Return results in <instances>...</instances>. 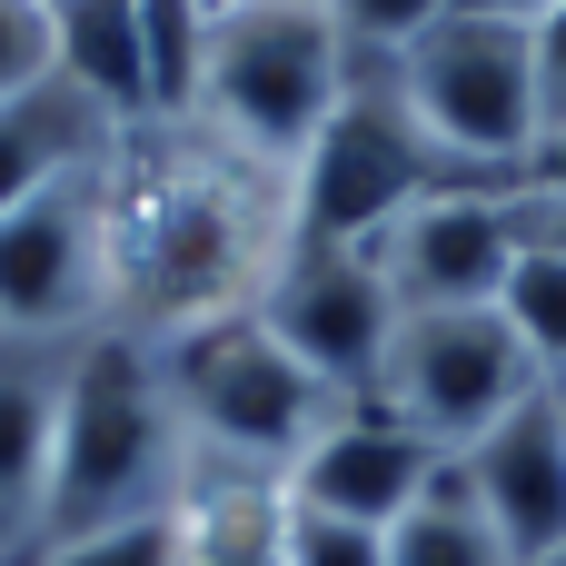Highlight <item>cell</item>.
Returning <instances> with one entry per match:
<instances>
[{
  "mask_svg": "<svg viewBox=\"0 0 566 566\" xmlns=\"http://www.w3.org/2000/svg\"><path fill=\"white\" fill-rule=\"evenodd\" d=\"M507 199H517V239L547 249V259H566V189L557 179H517Z\"/></svg>",
  "mask_w": 566,
  "mask_h": 566,
  "instance_id": "cell-25",
  "label": "cell"
},
{
  "mask_svg": "<svg viewBox=\"0 0 566 566\" xmlns=\"http://www.w3.org/2000/svg\"><path fill=\"white\" fill-rule=\"evenodd\" d=\"M458 10H468V20H517V30H537L557 0H458Z\"/></svg>",
  "mask_w": 566,
  "mask_h": 566,
  "instance_id": "cell-26",
  "label": "cell"
},
{
  "mask_svg": "<svg viewBox=\"0 0 566 566\" xmlns=\"http://www.w3.org/2000/svg\"><path fill=\"white\" fill-rule=\"evenodd\" d=\"M537 566H566V547H547V557H537Z\"/></svg>",
  "mask_w": 566,
  "mask_h": 566,
  "instance_id": "cell-29",
  "label": "cell"
},
{
  "mask_svg": "<svg viewBox=\"0 0 566 566\" xmlns=\"http://www.w3.org/2000/svg\"><path fill=\"white\" fill-rule=\"evenodd\" d=\"M179 566H298L289 557V488L189 478V497H179Z\"/></svg>",
  "mask_w": 566,
  "mask_h": 566,
  "instance_id": "cell-16",
  "label": "cell"
},
{
  "mask_svg": "<svg viewBox=\"0 0 566 566\" xmlns=\"http://www.w3.org/2000/svg\"><path fill=\"white\" fill-rule=\"evenodd\" d=\"M438 468H448V448L408 438V428L378 418V408H348V418L289 468V507L348 517V527H398V517L438 488Z\"/></svg>",
  "mask_w": 566,
  "mask_h": 566,
  "instance_id": "cell-11",
  "label": "cell"
},
{
  "mask_svg": "<svg viewBox=\"0 0 566 566\" xmlns=\"http://www.w3.org/2000/svg\"><path fill=\"white\" fill-rule=\"evenodd\" d=\"M209 10H229V0H209Z\"/></svg>",
  "mask_w": 566,
  "mask_h": 566,
  "instance_id": "cell-31",
  "label": "cell"
},
{
  "mask_svg": "<svg viewBox=\"0 0 566 566\" xmlns=\"http://www.w3.org/2000/svg\"><path fill=\"white\" fill-rule=\"evenodd\" d=\"M527 239H517V199L507 189H448V199H418L408 219H388L368 239V269L388 279L398 318L408 308H497L507 279H517Z\"/></svg>",
  "mask_w": 566,
  "mask_h": 566,
  "instance_id": "cell-10",
  "label": "cell"
},
{
  "mask_svg": "<svg viewBox=\"0 0 566 566\" xmlns=\"http://www.w3.org/2000/svg\"><path fill=\"white\" fill-rule=\"evenodd\" d=\"M0 566H50V547H20V557H0Z\"/></svg>",
  "mask_w": 566,
  "mask_h": 566,
  "instance_id": "cell-28",
  "label": "cell"
},
{
  "mask_svg": "<svg viewBox=\"0 0 566 566\" xmlns=\"http://www.w3.org/2000/svg\"><path fill=\"white\" fill-rule=\"evenodd\" d=\"M139 10V50H149V99L159 119H189L199 99V60H209V0H129Z\"/></svg>",
  "mask_w": 566,
  "mask_h": 566,
  "instance_id": "cell-18",
  "label": "cell"
},
{
  "mask_svg": "<svg viewBox=\"0 0 566 566\" xmlns=\"http://www.w3.org/2000/svg\"><path fill=\"white\" fill-rule=\"evenodd\" d=\"M109 149H119V119H109L90 90H70L60 70H50L40 90H10V99H0V219L30 209L40 189L99 169Z\"/></svg>",
  "mask_w": 566,
  "mask_h": 566,
  "instance_id": "cell-14",
  "label": "cell"
},
{
  "mask_svg": "<svg viewBox=\"0 0 566 566\" xmlns=\"http://www.w3.org/2000/svg\"><path fill=\"white\" fill-rule=\"evenodd\" d=\"M308 378H328L348 408L378 388V358H388V328H398V298L388 279L368 269V249H308L289 239V259L269 269L259 308H249Z\"/></svg>",
  "mask_w": 566,
  "mask_h": 566,
  "instance_id": "cell-9",
  "label": "cell"
},
{
  "mask_svg": "<svg viewBox=\"0 0 566 566\" xmlns=\"http://www.w3.org/2000/svg\"><path fill=\"white\" fill-rule=\"evenodd\" d=\"M289 259V179L189 119H139L109 149V328L189 338L259 308Z\"/></svg>",
  "mask_w": 566,
  "mask_h": 566,
  "instance_id": "cell-1",
  "label": "cell"
},
{
  "mask_svg": "<svg viewBox=\"0 0 566 566\" xmlns=\"http://www.w3.org/2000/svg\"><path fill=\"white\" fill-rule=\"evenodd\" d=\"M547 388V368L527 358V338L507 328V308H408L388 328V358H378V388L358 408L398 418L408 438L428 448H478L507 408H527Z\"/></svg>",
  "mask_w": 566,
  "mask_h": 566,
  "instance_id": "cell-7",
  "label": "cell"
},
{
  "mask_svg": "<svg viewBox=\"0 0 566 566\" xmlns=\"http://www.w3.org/2000/svg\"><path fill=\"white\" fill-rule=\"evenodd\" d=\"M448 189H488V179H468V169L418 129L398 70L378 60V70L348 80L338 119H328L318 149L298 159V179H289V239H308V249H368L388 219H408L418 199H448Z\"/></svg>",
  "mask_w": 566,
  "mask_h": 566,
  "instance_id": "cell-5",
  "label": "cell"
},
{
  "mask_svg": "<svg viewBox=\"0 0 566 566\" xmlns=\"http://www.w3.org/2000/svg\"><path fill=\"white\" fill-rule=\"evenodd\" d=\"M458 468H468L478 507L497 517V537L517 547V566L566 547V408H557V388L507 408L478 448H458Z\"/></svg>",
  "mask_w": 566,
  "mask_h": 566,
  "instance_id": "cell-12",
  "label": "cell"
},
{
  "mask_svg": "<svg viewBox=\"0 0 566 566\" xmlns=\"http://www.w3.org/2000/svg\"><path fill=\"white\" fill-rule=\"evenodd\" d=\"M80 338H0V557L50 547V448Z\"/></svg>",
  "mask_w": 566,
  "mask_h": 566,
  "instance_id": "cell-13",
  "label": "cell"
},
{
  "mask_svg": "<svg viewBox=\"0 0 566 566\" xmlns=\"http://www.w3.org/2000/svg\"><path fill=\"white\" fill-rule=\"evenodd\" d=\"M318 10H328V30L348 40V60H358V70H378V60L418 50L458 0H318Z\"/></svg>",
  "mask_w": 566,
  "mask_h": 566,
  "instance_id": "cell-19",
  "label": "cell"
},
{
  "mask_svg": "<svg viewBox=\"0 0 566 566\" xmlns=\"http://www.w3.org/2000/svg\"><path fill=\"white\" fill-rule=\"evenodd\" d=\"M169 408L189 428V478H249V488H289V468L348 418V398L328 378H308L249 308L189 338H149Z\"/></svg>",
  "mask_w": 566,
  "mask_h": 566,
  "instance_id": "cell-3",
  "label": "cell"
},
{
  "mask_svg": "<svg viewBox=\"0 0 566 566\" xmlns=\"http://www.w3.org/2000/svg\"><path fill=\"white\" fill-rule=\"evenodd\" d=\"M60 70V10L50 0H0V99L40 90Z\"/></svg>",
  "mask_w": 566,
  "mask_h": 566,
  "instance_id": "cell-21",
  "label": "cell"
},
{
  "mask_svg": "<svg viewBox=\"0 0 566 566\" xmlns=\"http://www.w3.org/2000/svg\"><path fill=\"white\" fill-rule=\"evenodd\" d=\"M109 328V159L0 219V338Z\"/></svg>",
  "mask_w": 566,
  "mask_h": 566,
  "instance_id": "cell-8",
  "label": "cell"
},
{
  "mask_svg": "<svg viewBox=\"0 0 566 566\" xmlns=\"http://www.w3.org/2000/svg\"><path fill=\"white\" fill-rule=\"evenodd\" d=\"M547 388H557V408H566V378H547Z\"/></svg>",
  "mask_w": 566,
  "mask_h": 566,
  "instance_id": "cell-30",
  "label": "cell"
},
{
  "mask_svg": "<svg viewBox=\"0 0 566 566\" xmlns=\"http://www.w3.org/2000/svg\"><path fill=\"white\" fill-rule=\"evenodd\" d=\"M289 557L298 566H388V527H348V517L289 507Z\"/></svg>",
  "mask_w": 566,
  "mask_h": 566,
  "instance_id": "cell-22",
  "label": "cell"
},
{
  "mask_svg": "<svg viewBox=\"0 0 566 566\" xmlns=\"http://www.w3.org/2000/svg\"><path fill=\"white\" fill-rule=\"evenodd\" d=\"M348 80H358V60H348V40L328 30L318 0H229L209 20V60H199L189 129H209L219 149L298 179V159L338 119Z\"/></svg>",
  "mask_w": 566,
  "mask_h": 566,
  "instance_id": "cell-4",
  "label": "cell"
},
{
  "mask_svg": "<svg viewBox=\"0 0 566 566\" xmlns=\"http://www.w3.org/2000/svg\"><path fill=\"white\" fill-rule=\"evenodd\" d=\"M50 566H179V517L119 527V537H70V547H50Z\"/></svg>",
  "mask_w": 566,
  "mask_h": 566,
  "instance_id": "cell-23",
  "label": "cell"
},
{
  "mask_svg": "<svg viewBox=\"0 0 566 566\" xmlns=\"http://www.w3.org/2000/svg\"><path fill=\"white\" fill-rule=\"evenodd\" d=\"M388 566H517V547L497 537V517L478 507L468 468L448 458V468H438V488L388 527Z\"/></svg>",
  "mask_w": 566,
  "mask_h": 566,
  "instance_id": "cell-17",
  "label": "cell"
},
{
  "mask_svg": "<svg viewBox=\"0 0 566 566\" xmlns=\"http://www.w3.org/2000/svg\"><path fill=\"white\" fill-rule=\"evenodd\" d=\"M50 10H60V0H50Z\"/></svg>",
  "mask_w": 566,
  "mask_h": 566,
  "instance_id": "cell-32",
  "label": "cell"
},
{
  "mask_svg": "<svg viewBox=\"0 0 566 566\" xmlns=\"http://www.w3.org/2000/svg\"><path fill=\"white\" fill-rule=\"evenodd\" d=\"M60 80L90 90L119 129L159 119V99H149V50H139V10H129V0H60Z\"/></svg>",
  "mask_w": 566,
  "mask_h": 566,
  "instance_id": "cell-15",
  "label": "cell"
},
{
  "mask_svg": "<svg viewBox=\"0 0 566 566\" xmlns=\"http://www.w3.org/2000/svg\"><path fill=\"white\" fill-rule=\"evenodd\" d=\"M527 50H537V149L566 139V0L527 30Z\"/></svg>",
  "mask_w": 566,
  "mask_h": 566,
  "instance_id": "cell-24",
  "label": "cell"
},
{
  "mask_svg": "<svg viewBox=\"0 0 566 566\" xmlns=\"http://www.w3.org/2000/svg\"><path fill=\"white\" fill-rule=\"evenodd\" d=\"M527 179H557V189H566V139H547V149L527 159Z\"/></svg>",
  "mask_w": 566,
  "mask_h": 566,
  "instance_id": "cell-27",
  "label": "cell"
},
{
  "mask_svg": "<svg viewBox=\"0 0 566 566\" xmlns=\"http://www.w3.org/2000/svg\"><path fill=\"white\" fill-rule=\"evenodd\" d=\"M497 308H507V328L527 338V358H537L547 378H566V259H547V249H527Z\"/></svg>",
  "mask_w": 566,
  "mask_h": 566,
  "instance_id": "cell-20",
  "label": "cell"
},
{
  "mask_svg": "<svg viewBox=\"0 0 566 566\" xmlns=\"http://www.w3.org/2000/svg\"><path fill=\"white\" fill-rule=\"evenodd\" d=\"M418 129L488 189H517L527 159H537V50L517 20H468L448 10L418 50L388 60Z\"/></svg>",
  "mask_w": 566,
  "mask_h": 566,
  "instance_id": "cell-6",
  "label": "cell"
},
{
  "mask_svg": "<svg viewBox=\"0 0 566 566\" xmlns=\"http://www.w3.org/2000/svg\"><path fill=\"white\" fill-rule=\"evenodd\" d=\"M189 497V428L169 408L159 348L129 328H90L70 348L60 388V448H50V547L159 527Z\"/></svg>",
  "mask_w": 566,
  "mask_h": 566,
  "instance_id": "cell-2",
  "label": "cell"
}]
</instances>
